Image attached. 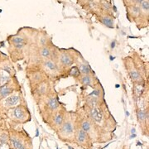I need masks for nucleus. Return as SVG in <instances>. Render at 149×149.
I'll return each instance as SVG.
<instances>
[{"instance_id":"1","label":"nucleus","mask_w":149,"mask_h":149,"mask_svg":"<svg viewBox=\"0 0 149 149\" xmlns=\"http://www.w3.org/2000/svg\"><path fill=\"white\" fill-rule=\"evenodd\" d=\"M20 102V96L17 95H13L8 96L4 100V104L6 106L13 107L17 105Z\"/></svg>"},{"instance_id":"2","label":"nucleus","mask_w":149,"mask_h":149,"mask_svg":"<svg viewBox=\"0 0 149 149\" xmlns=\"http://www.w3.org/2000/svg\"><path fill=\"white\" fill-rule=\"evenodd\" d=\"M13 116L17 120L22 121V120H24L26 118V113H25V110L21 106L16 107V108L13 109Z\"/></svg>"},{"instance_id":"3","label":"nucleus","mask_w":149,"mask_h":149,"mask_svg":"<svg viewBox=\"0 0 149 149\" xmlns=\"http://www.w3.org/2000/svg\"><path fill=\"white\" fill-rule=\"evenodd\" d=\"M13 91V88L10 87V86L8 85V82H7L5 85L0 87V96H1V98L5 99L8 96L10 95L11 93H12Z\"/></svg>"},{"instance_id":"4","label":"nucleus","mask_w":149,"mask_h":149,"mask_svg":"<svg viewBox=\"0 0 149 149\" xmlns=\"http://www.w3.org/2000/svg\"><path fill=\"white\" fill-rule=\"evenodd\" d=\"M91 117L95 121V122L100 123L102 119V113L100 110L97 108H94L91 109Z\"/></svg>"},{"instance_id":"5","label":"nucleus","mask_w":149,"mask_h":149,"mask_svg":"<svg viewBox=\"0 0 149 149\" xmlns=\"http://www.w3.org/2000/svg\"><path fill=\"white\" fill-rule=\"evenodd\" d=\"M62 131L65 133H71L73 132V126L70 123H65L62 127Z\"/></svg>"},{"instance_id":"6","label":"nucleus","mask_w":149,"mask_h":149,"mask_svg":"<svg viewBox=\"0 0 149 149\" xmlns=\"http://www.w3.org/2000/svg\"><path fill=\"white\" fill-rule=\"evenodd\" d=\"M9 80V76L3 72H0V87L4 85Z\"/></svg>"},{"instance_id":"7","label":"nucleus","mask_w":149,"mask_h":149,"mask_svg":"<svg viewBox=\"0 0 149 149\" xmlns=\"http://www.w3.org/2000/svg\"><path fill=\"white\" fill-rule=\"evenodd\" d=\"M12 42L13 43V45H17V44H26V41L23 37H18V36H15L12 38Z\"/></svg>"},{"instance_id":"8","label":"nucleus","mask_w":149,"mask_h":149,"mask_svg":"<svg viewBox=\"0 0 149 149\" xmlns=\"http://www.w3.org/2000/svg\"><path fill=\"white\" fill-rule=\"evenodd\" d=\"M61 62H62L65 65H66V66L70 65L72 64L71 59L70 58L69 56H67V55H65V54L61 56Z\"/></svg>"},{"instance_id":"9","label":"nucleus","mask_w":149,"mask_h":149,"mask_svg":"<svg viewBox=\"0 0 149 149\" xmlns=\"http://www.w3.org/2000/svg\"><path fill=\"white\" fill-rule=\"evenodd\" d=\"M85 138H86V133L83 129H80L78 131V135H77V139L80 143H83L85 141Z\"/></svg>"},{"instance_id":"10","label":"nucleus","mask_w":149,"mask_h":149,"mask_svg":"<svg viewBox=\"0 0 149 149\" xmlns=\"http://www.w3.org/2000/svg\"><path fill=\"white\" fill-rule=\"evenodd\" d=\"M48 105H49V107H50L52 109H56L58 107V103H57L56 99V98L51 99L49 103H48Z\"/></svg>"},{"instance_id":"11","label":"nucleus","mask_w":149,"mask_h":149,"mask_svg":"<svg viewBox=\"0 0 149 149\" xmlns=\"http://www.w3.org/2000/svg\"><path fill=\"white\" fill-rule=\"evenodd\" d=\"M103 22L106 25L107 27H113V22L111 18H109L108 17H105L103 18Z\"/></svg>"},{"instance_id":"12","label":"nucleus","mask_w":149,"mask_h":149,"mask_svg":"<svg viewBox=\"0 0 149 149\" xmlns=\"http://www.w3.org/2000/svg\"><path fill=\"white\" fill-rule=\"evenodd\" d=\"M9 140V137L5 133L0 134V143H8V141Z\"/></svg>"},{"instance_id":"13","label":"nucleus","mask_w":149,"mask_h":149,"mask_svg":"<svg viewBox=\"0 0 149 149\" xmlns=\"http://www.w3.org/2000/svg\"><path fill=\"white\" fill-rule=\"evenodd\" d=\"M80 70L82 73H84L85 74H88L91 72V68L89 66H87L86 65H81Z\"/></svg>"},{"instance_id":"14","label":"nucleus","mask_w":149,"mask_h":149,"mask_svg":"<svg viewBox=\"0 0 149 149\" xmlns=\"http://www.w3.org/2000/svg\"><path fill=\"white\" fill-rule=\"evenodd\" d=\"M45 65L47 66L49 69H51V70H55L56 68V64L54 63L53 61H47L45 62Z\"/></svg>"},{"instance_id":"15","label":"nucleus","mask_w":149,"mask_h":149,"mask_svg":"<svg viewBox=\"0 0 149 149\" xmlns=\"http://www.w3.org/2000/svg\"><path fill=\"white\" fill-rule=\"evenodd\" d=\"M82 129L85 131V133L89 132L90 129H91V124H90V123L86 122V121L83 123V124H82Z\"/></svg>"},{"instance_id":"16","label":"nucleus","mask_w":149,"mask_h":149,"mask_svg":"<svg viewBox=\"0 0 149 149\" xmlns=\"http://www.w3.org/2000/svg\"><path fill=\"white\" fill-rule=\"evenodd\" d=\"M41 54H42V56L43 57H49L50 56V50L47 47L43 48L42 50Z\"/></svg>"},{"instance_id":"17","label":"nucleus","mask_w":149,"mask_h":149,"mask_svg":"<svg viewBox=\"0 0 149 149\" xmlns=\"http://www.w3.org/2000/svg\"><path fill=\"white\" fill-rule=\"evenodd\" d=\"M82 83L85 84V85H90L91 83V78H90V76H89V75H85V76H84L83 79H82Z\"/></svg>"},{"instance_id":"18","label":"nucleus","mask_w":149,"mask_h":149,"mask_svg":"<svg viewBox=\"0 0 149 149\" xmlns=\"http://www.w3.org/2000/svg\"><path fill=\"white\" fill-rule=\"evenodd\" d=\"M63 121V117L61 116V115H57L56 117V119H55V123H56V124H57V125H60V124H61V123Z\"/></svg>"},{"instance_id":"19","label":"nucleus","mask_w":149,"mask_h":149,"mask_svg":"<svg viewBox=\"0 0 149 149\" xmlns=\"http://www.w3.org/2000/svg\"><path fill=\"white\" fill-rule=\"evenodd\" d=\"M142 5H143V8L144 10L145 11L148 10V8H149L148 1H144V2H143Z\"/></svg>"},{"instance_id":"20","label":"nucleus","mask_w":149,"mask_h":149,"mask_svg":"<svg viewBox=\"0 0 149 149\" xmlns=\"http://www.w3.org/2000/svg\"><path fill=\"white\" fill-rule=\"evenodd\" d=\"M78 74H79V70H77V68L74 67L73 69L71 70V73H70L71 75H73V76H76V75H78Z\"/></svg>"},{"instance_id":"21","label":"nucleus","mask_w":149,"mask_h":149,"mask_svg":"<svg viewBox=\"0 0 149 149\" xmlns=\"http://www.w3.org/2000/svg\"><path fill=\"white\" fill-rule=\"evenodd\" d=\"M146 118V113H144L143 111H139V119H141V120H143Z\"/></svg>"},{"instance_id":"22","label":"nucleus","mask_w":149,"mask_h":149,"mask_svg":"<svg viewBox=\"0 0 149 149\" xmlns=\"http://www.w3.org/2000/svg\"><path fill=\"white\" fill-rule=\"evenodd\" d=\"M131 75H132V78H133V80H136V79L139 78V74L137 71H133V72H132V73H131Z\"/></svg>"},{"instance_id":"23","label":"nucleus","mask_w":149,"mask_h":149,"mask_svg":"<svg viewBox=\"0 0 149 149\" xmlns=\"http://www.w3.org/2000/svg\"><path fill=\"white\" fill-rule=\"evenodd\" d=\"M0 149H10L8 143H0Z\"/></svg>"},{"instance_id":"24","label":"nucleus","mask_w":149,"mask_h":149,"mask_svg":"<svg viewBox=\"0 0 149 149\" xmlns=\"http://www.w3.org/2000/svg\"><path fill=\"white\" fill-rule=\"evenodd\" d=\"M99 95H100V91H99V90H95V91H92L89 95L90 96L93 95V96H96V97H97V96H99Z\"/></svg>"},{"instance_id":"25","label":"nucleus","mask_w":149,"mask_h":149,"mask_svg":"<svg viewBox=\"0 0 149 149\" xmlns=\"http://www.w3.org/2000/svg\"><path fill=\"white\" fill-rule=\"evenodd\" d=\"M135 137H136V134H135V133H133V134H132V135H131L130 139H134Z\"/></svg>"},{"instance_id":"26","label":"nucleus","mask_w":149,"mask_h":149,"mask_svg":"<svg viewBox=\"0 0 149 149\" xmlns=\"http://www.w3.org/2000/svg\"><path fill=\"white\" fill-rule=\"evenodd\" d=\"M114 47H115V42H113L111 44V48H113Z\"/></svg>"},{"instance_id":"27","label":"nucleus","mask_w":149,"mask_h":149,"mask_svg":"<svg viewBox=\"0 0 149 149\" xmlns=\"http://www.w3.org/2000/svg\"><path fill=\"white\" fill-rule=\"evenodd\" d=\"M131 132H132V133H135V129H134V128H133V129L131 130Z\"/></svg>"}]
</instances>
